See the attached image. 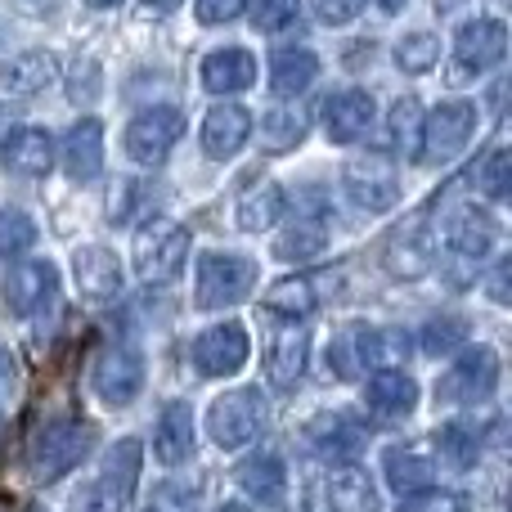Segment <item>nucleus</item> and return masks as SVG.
I'll return each mask as SVG.
<instances>
[{"instance_id":"f257e3e1","label":"nucleus","mask_w":512,"mask_h":512,"mask_svg":"<svg viewBox=\"0 0 512 512\" xmlns=\"http://www.w3.org/2000/svg\"><path fill=\"white\" fill-rule=\"evenodd\" d=\"M131 261H135V274L144 283H171L180 279L189 261V234L180 230L176 221H149L140 225L135 234V248H131Z\"/></svg>"},{"instance_id":"f03ea898","label":"nucleus","mask_w":512,"mask_h":512,"mask_svg":"<svg viewBox=\"0 0 512 512\" xmlns=\"http://www.w3.org/2000/svg\"><path fill=\"white\" fill-rule=\"evenodd\" d=\"M256 283V265L239 252H207L198 261V283H194V301L203 310H225L239 306Z\"/></svg>"},{"instance_id":"7ed1b4c3","label":"nucleus","mask_w":512,"mask_h":512,"mask_svg":"<svg viewBox=\"0 0 512 512\" xmlns=\"http://www.w3.org/2000/svg\"><path fill=\"white\" fill-rule=\"evenodd\" d=\"M472 131H477V104L468 99H445L441 108H432V117H423V144H418V162H454L468 149Z\"/></svg>"},{"instance_id":"20e7f679","label":"nucleus","mask_w":512,"mask_h":512,"mask_svg":"<svg viewBox=\"0 0 512 512\" xmlns=\"http://www.w3.org/2000/svg\"><path fill=\"white\" fill-rule=\"evenodd\" d=\"M261 423H265V405H261V391H252V387L225 391V396H216L212 409H207V432H212V441L221 445V450L248 445L252 436L261 432Z\"/></svg>"},{"instance_id":"39448f33","label":"nucleus","mask_w":512,"mask_h":512,"mask_svg":"<svg viewBox=\"0 0 512 512\" xmlns=\"http://www.w3.org/2000/svg\"><path fill=\"white\" fill-rule=\"evenodd\" d=\"M180 135H185L180 108L153 104V108H144V113H135L131 126H126V153H131L140 167H158V162L176 149Z\"/></svg>"},{"instance_id":"423d86ee","label":"nucleus","mask_w":512,"mask_h":512,"mask_svg":"<svg viewBox=\"0 0 512 512\" xmlns=\"http://www.w3.org/2000/svg\"><path fill=\"white\" fill-rule=\"evenodd\" d=\"M342 185H346V194H351V203L364 207V212H391V207L400 203V176L378 153L346 162Z\"/></svg>"},{"instance_id":"0eeeda50","label":"nucleus","mask_w":512,"mask_h":512,"mask_svg":"<svg viewBox=\"0 0 512 512\" xmlns=\"http://www.w3.org/2000/svg\"><path fill=\"white\" fill-rule=\"evenodd\" d=\"M90 445H95V427H81V423L45 427V436L32 450V472L41 481H59L63 472H72L81 459H86Z\"/></svg>"},{"instance_id":"6e6552de","label":"nucleus","mask_w":512,"mask_h":512,"mask_svg":"<svg viewBox=\"0 0 512 512\" xmlns=\"http://www.w3.org/2000/svg\"><path fill=\"white\" fill-rule=\"evenodd\" d=\"M495 387H499V355L490 346H463V355L441 382V396L459 400V405H477V400L495 396Z\"/></svg>"},{"instance_id":"1a4fd4ad","label":"nucleus","mask_w":512,"mask_h":512,"mask_svg":"<svg viewBox=\"0 0 512 512\" xmlns=\"http://www.w3.org/2000/svg\"><path fill=\"white\" fill-rule=\"evenodd\" d=\"M90 382H95V396L104 400V405H131V400L144 391L140 351H131V346H104Z\"/></svg>"},{"instance_id":"9d476101","label":"nucleus","mask_w":512,"mask_h":512,"mask_svg":"<svg viewBox=\"0 0 512 512\" xmlns=\"http://www.w3.org/2000/svg\"><path fill=\"white\" fill-rule=\"evenodd\" d=\"M248 328L243 324H216L207 328L203 337L194 342V369L203 373V378H230V373H239L243 364H248Z\"/></svg>"},{"instance_id":"9b49d317","label":"nucleus","mask_w":512,"mask_h":512,"mask_svg":"<svg viewBox=\"0 0 512 512\" xmlns=\"http://www.w3.org/2000/svg\"><path fill=\"white\" fill-rule=\"evenodd\" d=\"M508 54V27L499 18H472V23L459 27L454 36V59L468 72H490L499 68Z\"/></svg>"},{"instance_id":"f8f14e48","label":"nucleus","mask_w":512,"mask_h":512,"mask_svg":"<svg viewBox=\"0 0 512 512\" xmlns=\"http://www.w3.org/2000/svg\"><path fill=\"white\" fill-rule=\"evenodd\" d=\"M54 288H59V270H54V261H23L9 270L5 279V306L9 315H36V310L45 306V301L54 297Z\"/></svg>"},{"instance_id":"ddd939ff","label":"nucleus","mask_w":512,"mask_h":512,"mask_svg":"<svg viewBox=\"0 0 512 512\" xmlns=\"http://www.w3.org/2000/svg\"><path fill=\"white\" fill-rule=\"evenodd\" d=\"M54 77H59V63L50 50H23L14 59H0V90L14 99L41 95L45 86H54Z\"/></svg>"},{"instance_id":"4468645a","label":"nucleus","mask_w":512,"mask_h":512,"mask_svg":"<svg viewBox=\"0 0 512 512\" xmlns=\"http://www.w3.org/2000/svg\"><path fill=\"white\" fill-rule=\"evenodd\" d=\"M252 135V113L243 104H216L203 117V149L207 158H234Z\"/></svg>"},{"instance_id":"2eb2a0df","label":"nucleus","mask_w":512,"mask_h":512,"mask_svg":"<svg viewBox=\"0 0 512 512\" xmlns=\"http://www.w3.org/2000/svg\"><path fill=\"white\" fill-rule=\"evenodd\" d=\"M364 405L378 418H405L418 409V382L405 369H378L364 382Z\"/></svg>"},{"instance_id":"dca6fc26","label":"nucleus","mask_w":512,"mask_h":512,"mask_svg":"<svg viewBox=\"0 0 512 512\" xmlns=\"http://www.w3.org/2000/svg\"><path fill=\"white\" fill-rule=\"evenodd\" d=\"M373 126V95L364 90H337L324 104V131L333 144H355Z\"/></svg>"},{"instance_id":"f3484780","label":"nucleus","mask_w":512,"mask_h":512,"mask_svg":"<svg viewBox=\"0 0 512 512\" xmlns=\"http://www.w3.org/2000/svg\"><path fill=\"white\" fill-rule=\"evenodd\" d=\"M72 274H77L81 297L90 301H108L122 292V261L108 248H81L72 256Z\"/></svg>"},{"instance_id":"a211bd4d","label":"nucleus","mask_w":512,"mask_h":512,"mask_svg":"<svg viewBox=\"0 0 512 512\" xmlns=\"http://www.w3.org/2000/svg\"><path fill=\"white\" fill-rule=\"evenodd\" d=\"M153 454H158V463H167V468H176V463H185L189 454H194V409H189L185 400L162 405L158 432H153Z\"/></svg>"},{"instance_id":"6ab92c4d","label":"nucleus","mask_w":512,"mask_h":512,"mask_svg":"<svg viewBox=\"0 0 512 512\" xmlns=\"http://www.w3.org/2000/svg\"><path fill=\"white\" fill-rule=\"evenodd\" d=\"M306 351H310L306 328H301L297 319H288V324L270 337V351H265V373H270L274 387H292V382L301 378V369H306Z\"/></svg>"},{"instance_id":"aec40b11","label":"nucleus","mask_w":512,"mask_h":512,"mask_svg":"<svg viewBox=\"0 0 512 512\" xmlns=\"http://www.w3.org/2000/svg\"><path fill=\"white\" fill-rule=\"evenodd\" d=\"M256 81V59L243 45H225V50H212L203 59V86L212 95H239Z\"/></svg>"},{"instance_id":"412c9836","label":"nucleus","mask_w":512,"mask_h":512,"mask_svg":"<svg viewBox=\"0 0 512 512\" xmlns=\"http://www.w3.org/2000/svg\"><path fill=\"white\" fill-rule=\"evenodd\" d=\"M104 167V126L95 117H81L68 135H63V171L72 180H95Z\"/></svg>"},{"instance_id":"4be33fe9","label":"nucleus","mask_w":512,"mask_h":512,"mask_svg":"<svg viewBox=\"0 0 512 512\" xmlns=\"http://www.w3.org/2000/svg\"><path fill=\"white\" fill-rule=\"evenodd\" d=\"M5 167L27 180L45 176L54 167V140L45 131H36V126H18L5 140Z\"/></svg>"},{"instance_id":"5701e85b","label":"nucleus","mask_w":512,"mask_h":512,"mask_svg":"<svg viewBox=\"0 0 512 512\" xmlns=\"http://www.w3.org/2000/svg\"><path fill=\"white\" fill-rule=\"evenodd\" d=\"M319 77V54L306 50V45H283V50H274L270 59V86L274 95L292 99L301 95V90H310Z\"/></svg>"},{"instance_id":"b1692460","label":"nucleus","mask_w":512,"mask_h":512,"mask_svg":"<svg viewBox=\"0 0 512 512\" xmlns=\"http://www.w3.org/2000/svg\"><path fill=\"white\" fill-rule=\"evenodd\" d=\"M382 468H387V486L396 490L400 499L423 495V490H432V481H436V463L427 459V454H418V450H405V445L387 450Z\"/></svg>"},{"instance_id":"393cba45","label":"nucleus","mask_w":512,"mask_h":512,"mask_svg":"<svg viewBox=\"0 0 512 512\" xmlns=\"http://www.w3.org/2000/svg\"><path fill=\"white\" fill-rule=\"evenodd\" d=\"M328 512H382V499L373 490L369 472L364 468H337L328 477Z\"/></svg>"},{"instance_id":"a878e982","label":"nucleus","mask_w":512,"mask_h":512,"mask_svg":"<svg viewBox=\"0 0 512 512\" xmlns=\"http://www.w3.org/2000/svg\"><path fill=\"white\" fill-rule=\"evenodd\" d=\"M445 243L459 256L481 261V256L495 248V221H490L486 212H477V207H463V212H454L450 225H445Z\"/></svg>"},{"instance_id":"bb28decb","label":"nucleus","mask_w":512,"mask_h":512,"mask_svg":"<svg viewBox=\"0 0 512 512\" xmlns=\"http://www.w3.org/2000/svg\"><path fill=\"white\" fill-rule=\"evenodd\" d=\"M283 207H288L283 189L274 185V180H256L248 194L239 198V230H248V234L270 230V225L283 216Z\"/></svg>"},{"instance_id":"cd10ccee","label":"nucleus","mask_w":512,"mask_h":512,"mask_svg":"<svg viewBox=\"0 0 512 512\" xmlns=\"http://www.w3.org/2000/svg\"><path fill=\"white\" fill-rule=\"evenodd\" d=\"M364 436L355 432V423L346 414H319L315 423H310V445H315L324 459H351L355 450H360Z\"/></svg>"},{"instance_id":"c85d7f7f","label":"nucleus","mask_w":512,"mask_h":512,"mask_svg":"<svg viewBox=\"0 0 512 512\" xmlns=\"http://www.w3.org/2000/svg\"><path fill=\"white\" fill-rule=\"evenodd\" d=\"M239 486L243 495L261 499V504H274V499L283 495V481H288V472H283V459H274V454H256V459L239 463Z\"/></svg>"},{"instance_id":"c756f323","label":"nucleus","mask_w":512,"mask_h":512,"mask_svg":"<svg viewBox=\"0 0 512 512\" xmlns=\"http://www.w3.org/2000/svg\"><path fill=\"white\" fill-rule=\"evenodd\" d=\"M387 135H391V149L400 158H414L418 162V144H423V104L414 95L396 99L387 113Z\"/></svg>"},{"instance_id":"7c9ffc66","label":"nucleus","mask_w":512,"mask_h":512,"mask_svg":"<svg viewBox=\"0 0 512 512\" xmlns=\"http://www.w3.org/2000/svg\"><path fill=\"white\" fill-rule=\"evenodd\" d=\"M324 243H328V225L319 221V216H297V221L279 234L274 252H279V261H310V256L324 252Z\"/></svg>"},{"instance_id":"2f4dec72","label":"nucleus","mask_w":512,"mask_h":512,"mask_svg":"<svg viewBox=\"0 0 512 512\" xmlns=\"http://www.w3.org/2000/svg\"><path fill=\"white\" fill-rule=\"evenodd\" d=\"M306 140V113L292 104H274L270 113L261 117V144L270 153H288Z\"/></svg>"},{"instance_id":"473e14b6","label":"nucleus","mask_w":512,"mask_h":512,"mask_svg":"<svg viewBox=\"0 0 512 512\" xmlns=\"http://www.w3.org/2000/svg\"><path fill=\"white\" fill-rule=\"evenodd\" d=\"M265 310L279 319H306L310 310H315V288H310V279H279L270 283V292H265Z\"/></svg>"},{"instance_id":"72a5a7b5","label":"nucleus","mask_w":512,"mask_h":512,"mask_svg":"<svg viewBox=\"0 0 512 512\" xmlns=\"http://www.w3.org/2000/svg\"><path fill=\"white\" fill-rule=\"evenodd\" d=\"M140 454H144V445L140 441H117L113 450H108V459H104V486H113L122 499H131V490H135V481H140Z\"/></svg>"},{"instance_id":"f704fd0d","label":"nucleus","mask_w":512,"mask_h":512,"mask_svg":"<svg viewBox=\"0 0 512 512\" xmlns=\"http://www.w3.org/2000/svg\"><path fill=\"white\" fill-rule=\"evenodd\" d=\"M436 59H441V36H432V32H414V36H405V41L396 45V63H400V72H432L436 68Z\"/></svg>"},{"instance_id":"c9c22d12","label":"nucleus","mask_w":512,"mask_h":512,"mask_svg":"<svg viewBox=\"0 0 512 512\" xmlns=\"http://www.w3.org/2000/svg\"><path fill=\"white\" fill-rule=\"evenodd\" d=\"M36 243V221L18 207H0V256H23Z\"/></svg>"},{"instance_id":"e433bc0d","label":"nucleus","mask_w":512,"mask_h":512,"mask_svg":"<svg viewBox=\"0 0 512 512\" xmlns=\"http://www.w3.org/2000/svg\"><path fill=\"white\" fill-rule=\"evenodd\" d=\"M427 265H432V252H427L414 234H409V239H405V234H396V239H391V248H387V270L391 274H400V279H418Z\"/></svg>"},{"instance_id":"4c0bfd02","label":"nucleus","mask_w":512,"mask_h":512,"mask_svg":"<svg viewBox=\"0 0 512 512\" xmlns=\"http://www.w3.org/2000/svg\"><path fill=\"white\" fill-rule=\"evenodd\" d=\"M463 342H468V319H459V315H441L423 328V351L427 355L463 351Z\"/></svg>"},{"instance_id":"58836bf2","label":"nucleus","mask_w":512,"mask_h":512,"mask_svg":"<svg viewBox=\"0 0 512 512\" xmlns=\"http://www.w3.org/2000/svg\"><path fill=\"white\" fill-rule=\"evenodd\" d=\"M252 27L256 32H283V27L297 23L301 0H252Z\"/></svg>"},{"instance_id":"ea45409f","label":"nucleus","mask_w":512,"mask_h":512,"mask_svg":"<svg viewBox=\"0 0 512 512\" xmlns=\"http://www.w3.org/2000/svg\"><path fill=\"white\" fill-rule=\"evenodd\" d=\"M477 185H481V194L486 198H508V189H512V153L508 149H495L486 158V167L477 171Z\"/></svg>"},{"instance_id":"a19ab883","label":"nucleus","mask_w":512,"mask_h":512,"mask_svg":"<svg viewBox=\"0 0 512 512\" xmlns=\"http://www.w3.org/2000/svg\"><path fill=\"white\" fill-rule=\"evenodd\" d=\"M68 99H72V104H95V99H99V63L95 59H77V63H72Z\"/></svg>"},{"instance_id":"79ce46f5","label":"nucleus","mask_w":512,"mask_h":512,"mask_svg":"<svg viewBox=\"0 0 512 512\" xmlns=\"http://www.w3.org/2000/svg\"><path fill=\"white\" fill-rule=\"evenodd\" d=\"M400 512H472L463 495H450V490H423V495L405 499Z\"/></svg>"},{"instance_id":"37998d69","label":"nucleus","mask_w":512,"mask_h":512,"mask_svg":"<svg viewBox=\"0 0 512 512\" xmlns=\"http://www.w3.org/2000/svg\"><path fill=\"white\" fill-rule=\"evenodd\" d=\"M122 508H126V499L113 486H104V481L81 490V499H77V512H122Z\"/></svg>"},{"instance_id":"c03bdc74","label":"nucleus","mask_w":512,"mask_h":512,"mask_svg":"<svg viewBox=\"0 0 512 512\" xmlns=\"http://www.w3.org/2000/svg\"><path fill=\"white\" fill-rule=\"evenodd\" d=\"M310 5H315V18H319V23L342 27V23H351V18L360 14L364 0H310Z\"/></svg>"},{"instance_id":"a18cd8bd","label":"nucleus","mask_w":512,"mask_h":512,"mask_svg":"<svg viewBox=\"0 0 512 512\" xmlns=\"http://www.w3.org/2000/svg\"><path fill=\"white\" fill-rule=\"evenodd\" d=\"M248 0H198V23L203 27H216V23H230V18L243 14Z\"/></svg>"},{"instance_id":"49530a36","label":"nucleus","mask_w":512,"mask_h":512,"mask_svg":"<svg viewBox=\"0 0 512 512\" xmlns=\"http://www.w3.org/2000/svg\"><path fill=\"white\" fill-rule=\"evenodd\" d=\"M441 445L450 450V463H454V468H468V463L477 459V441H468V436H463V427H445V432H441Z\"/></svg>"},{"instance_id":"de8ad7c7","label":"nucleus","mask_w":512,"mask_h":512,"mask_svg":"<svg viewBox=\"0 0 512 512\" xmlns=\"http://www.w3.org/2000/svg\"><path fill=\"white\" fill-rule=\"evenodd\" d=\"M14 396H18V360L0 346V409H5Z\"/></svg>"},{"instance_id":"09e8293b","label":"nucleus","mask_w":512,"mask_h":512,"mask_svg":"<svg viewBox=\"0 0 512 512\" xmlns=\"http://www.w3.org/2000/svg\"><path fill=\"white\" fill-rule=\"evenodd\" d=\"M176 5H180V0H144V9H149V14H171Z\"/></svg>"},{"instance_id":"8fccbe9b","label":"nucleus","mask_w":512,"mask_h":512,"mask_svg":"<svg viewBox=\"0 0 512 512\" xmlns=\"http://www.w3.org/2000/svg\"><path fill=\"white\" fill-rule=\"evenodd\" d=\"M378 9H387V14H396V9H405V0H378Z\"/></svg>"},{"instance_id":"3c124183","label":"nucleus","mask_w":512,"mask_h":512,"mask_svg":"<svg viewBox=\"0 0 512 512\" xmlns=\"http://www.w3.org/2000/svg\"><path fill=\"white\" fill-rule=\"evenodd\" d=\"M86 5H95V9H108V5H122V0H86Z\"/></svg>"},{"instance_id":"603ef678","label":"nucleus","mask_w":512,"mask_h":512,"mask_svg":"<svg viewBox=\"0 0 512 512\" xmlns=\"http://www.w3.org/2000/svg\"><path fill=\"white\" fill-rule=\"evenodd\" d=\"M221 512H243V508H239V504H225V508H221Z\"/></svg>"},{"instance_id":"864d4df0","label":"nucleus","mask_w":512,"mask_h":512,"mask_svg":"<svg viewBox=\"0 0 512 512\" xmlns=\"http://www.w3.org/2000/svg\"><path fill=\"white\" fill-rule=\"evenodd\" d=\"M149 512H153V508H149Z\"/></svg>"}]
</instances>
